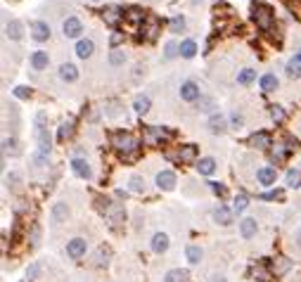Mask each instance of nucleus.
Listing matches in <instances>:
<instances>
[{"instance_id":"1","label":"nucleus","mask_w":301,"mask_h":282,"mask_svg":"<svg viewBox=\"0 0 301 282\" xmlns=\"http://www.w3.org/2000/svg\"><path fill=\"white\" fill-rule=\"evenodd\" d=\"M111 142H114V147L119 149V154H121L123 161H136L140 157V142H137L136 135L126 133V131H119V133L111 135Z\"/></svg>"},{"instance_id":"2","label":"nucleus","mask_w":301,"mask_h":282,"mask_svg":"<svg viewBox=\"0 0 301 282\" xmlns=\"http://www.w3.org/2000/svg\"><path fill=\"white\" fill-rule=\"evenodd\" d=\"M251 19H254V24H256L261 31H271V28H273V22H275L273 7L266 5V2H254V7H251Z\"/></svg>"},{"instance_id":"3","label":"nucleus","mask_w":301,"mask_h":282,"mask_svg":"<svg viewBox=\"0 0 301 282\" xmlns=\"http://www.w3.org/2000/svg\"><path fill=\"white\" fill-rule=\"evenodd\" d=\"M168 135H171V133H168V131H164V128L147 126V131H145V142H150V145H162Z\"/></svg>"},{"instance_id":"4","label":"nucleus","mask_w":301,"mask_h":282,"mask_svg":"<svg viewBox=\"0 0 301 282\" xmlns=\"http://www.w3.org/2000/svg\"><path fill=\"white\" fill-rule=\"evenodd\" d=\"M62 31H64V36H67V38H79V36L83 33L81 19H76V17H69L67 22H64V27H62Z\"/></svg>"},{"instance_id":"5","label":"nucleus","mask_w":301,"mask_h":282,"mask_svg":"<svg viewBox=\"0 0 301 282\" xmlns=\"http://www.w3.org/2000/svg\"><path fill=\"white\" fill-rule=\"evenodd\" d=\"M85 249H88V244H85V240H83V237H74V240L67 244L69 258H81V256L85 254Z\"/></svg>"},{"instance_id":"6","label":"nucleus","mask_w":301,"mask_h":282,"mask_svg":"<svg viewBox=\"0 0 301 282\" xmlns=\"http://www.w3.org/2000/svg\"><path fill=\"white\" fill-rule=\"evenodd\" d=\"M142 33H145V38L147 40L157 38V33H159V19H157L154 14H150V17L142 22Z\"/></svg>"},{"instance_id":"7","label":"nucleus","mask_w":301,"mask_h":282,"mask_svg":"<svg viewBox=\"0 0 301 282\" xmlns=\"http://www.w3.org/2000/svg\"><path fill=\"white\" fill-rule=\"evenodd\" d=\"M180 97H183V100H188V102L199 100V85H197V83H192V81H185V83L180 85Z\"/></svg>"},{"instance_id":"8","label":"nucleus","mask_w":301,"mask_h":282,"mask_svg":"<svg viewBox=\"0 0 301 282\" xmlns=\"http://www.w3.org/2000/svg\"><path fill=\"white\" fill-rule=\"evenodd\" d=\"M71 171L79 175V178H85V180H90V178H93V171H90V166H88V161L85 159H74L71 161Z\"/></svg>"},{"instance_id":"9","label":"nucleus","mask_w":301,"mask_h":282,"mask_svg":"<svg viewBox=\"0 0 301 282\" xmlns=\"http://www.w3.org/2000/svg\"><path fill=\"white\" fill-rule=\"evenodd\" d=\"M157 185L162 190H173L176 188V173L173 171H159L157 173Z\"/></svg>"},{"instance_id":"10","label":"nucleus","mask_w":301,"mask_h":282,"mask_svg":"<svg viewBox=\"0 0 301 282\" xmlns=\"http://www.w3.org/2000/svg\"><path fill=\"white\" fill-rule=\"evenodd\" d=\"M31 33H33V40L43 43V40L50 38V27H48L45 22H33V24H31Z\"/></svg>"},{"instance_id":"11","label":"nucleus","mask_w":301,"mask_h":282,"mask_svg":"<svg viewBox=\"0 0 301 282\" xmlns=\"http://www.w3.org/2000/svg\"><path fill=\"white\" fill-rule=\"evenodd\" d=\"M176 159L180 164H190V161L197 159V145H183L178 149V154H176Z\"/></svg>"},{"instance_id":"12","label":"nucleus","mask_w":301,"mask_h":282,"mask_svg":"<svg viewBox=\"0 0 301 282\" xmlns=\"http://www.w3.org/2000/svg\"><path fill=\"white\" fill-rule=\"evenodd\" d=\"M249 145H251V147H259V149L273 147V145H271V135L266 133V131H259V133L251 135V138H249Z\"/></svg>"},{"instance_id":"13","label":"nucleus","mask_w":301,"mask_h":282,"mask_svg":"<svg viewBox=\"0 0 301 282\" xmlns=\"http://www.w3.org/2000/svg\"><path fill=\"white\" fill-rule=\"evenodd\" d=\"M93 50H95V43L90 38H83L76 43V55H79L81 59H88V57L93 55Z\"/></svg>"},{"instance_id":"14","label":"nucleus","mask_w":301,"mask_h":282,"mask_svg":"<svg viewBox=\"0 0 301 282\" xmlns=\"http://www.w3.org/2000/svg\"><path fill=\"white\" fill-rule=\"evenodd\" d=\"M214 221L220 223V226H230V223H233V209H228V206H219V209L214 211Z\"/></svg>"},{"instance_id":"15","label":"nucleus","mask_w":301,"mask_h":282,"mask_svg":"<svg viewBox=\"0 0 301 282\" xmlns=\"http://www.w3.org/2000/svg\"><path fill=\"white\" fill-rule=\"evenodd\" d=\"M166 249H168V235H166V232H157V235L152 237V252L164 254Z\"/></svg>"},{"instance_id":"16","label":"nucleus","mask_w":301,"mask_h":282,"mask_svg":"<svg viewBox=\"0 0 301 282\" xmlns=\"http://www.w3.org/2000/svg\"><path fill=\"white\" fill-rule=\"evenodd\" d=\"M5 33H7V38L10 40H19L22 38V33H24V24H22V22H17V19H12V22H7Z\"/></svg>"},{"instance_id":"17","label":"nucleus","mask_w":301,"mask_h":282,"mask_svg":"<svg viewBox=\"0 0 301 282\" xmlns=\"http://www.w3.org/2000/svg\"><path fill=\"white\" fill-rule=\"evenodd\" d=\"M123 14L126 12H123L121 7H107V10L102 12V17H105V22H107L109 27H114V24H119L123 19Z\"/></svg>"},{"instance_id":"18","label":"nucleus","mask_w":301,"mask_h":282,"mask_svg":"<svg viewBox=\"0 0 301 282\" xmlns=\"http://www.w3.org/2000/svg\"><path fill=\"white\" fill-rule=\"evenodd\" d=\"M256 230H259V226H256V221H254V218H245V221L240 223V232H242V237H245V240H251V237L256 235Z\"/></svg>"},{"instance_id":"19","label":"nucleus","mask_w":301,"mask_h":282,"mask_svg":"<svg viewBox=\"0 0 301 282\" xmlns=\"http://www.w3.org/2000/svg\"><path fill=\"white\" fill-rule=\"evenodd\" d=\"M50 64V57H48V53H43V50H38V53L31 55V67L36 69V71H41V69H45Z\"/></svg>"},{"instance_id":"20","label":"nucleus","mask_w":301,"mask_h":282,"mask_svg":"<svg viewBox=\"0 0 301 282\" xmlns=\"http://www.w3.org/2000/svg\"><path fill=\"white\" fill-rule=\"evenodd\" d=\"M256 178H259L261 185H273L275 178H277V173H275L273 166H266V169H261L259 173H256Z\"/></svg>"},{"instance_id":"21","label":"nucleus","mask_w":301,"mask_h":282,"mask_svg":"<svg viewBox=\"0 0 301 282\" xmlns=\"http://www.w3.org/2000/svg\"><path fill=\"white\" fill-rule=\"evenodd\" d=\"M209 131L211 133H223L225 131V116L223 114H211L209 116Z\"/></svg>"},{"instance_id":"22","label":"nucleus","mask_w":301,"mask_h":282,"mask_svg":"<svg viewBox=\"0 0 301 282\" xmlns=\"http://www.w3.org/2000/svg\"><path fill=\"white\" fill-rule=\"evenodd\" d=\"M275 88H277V76L275 74H263L261 76V90L263 93H273Z\"/></svg>"},{"instance_id":"23","label":"nucleus","mask_w":301,"mask_h":282,"mask_svg":"<svg viewBox=\"0 0 301 282\" xmlns=\"http://www.w3.org/2000/svg\"><path fill=\"white\" fill-rule=\"evenodd\" d=\"M164 282H188V270L183 268H173L164 275Z\"/></svg>"},{"instance_id":"24","label":"nucleus","mask_w":301,"mask_h":282,"mask_svg":"<svg viewBox=\"0 0 301 282\" xmlns=\"http://www.w3.org/2000/svg\"><path fill=\"white\" fill-rule=\"evenodd\" d=\"M197 171L202 175H211L214 171H216V161L211 159V157H204V159H199V164H197Z\"/></svg>"},{"instance_id":"25","label":"nucleus","mask_w":301,"mask_h":282,"mask_svg":"<svg viewBox=\"0 0 301 282\" xmlns=\"http://www.w3.org/2000/svg\"><path fill=\"white\" fill-rule=\"evenodd\" d=\"M71 133H74V121L69 119V121H64V123L59 126V131H57V140H59V142H67L69 138H71Z\"/></svg>"},{"instance_id":"26","label":"nucleus","mask_w":301,"mask_h":282,"mask_svg":"<svg viewBox=\"0 0 301 282\" xmlns=\"http://www.w3.org/2000/svg\"><path fill=\"white\" fill-rule=\"evenodd\" d=\"M150 97H147V95H137L136 97V102H133V109H136L137 114H147V112H150Z\"/></svg>"},{"instance_id":"27","label":"nucleus","mask_w":301,"mask_h":282,"mask_svg":"<svg viewBox=\"0 0 301 282\" xmlns=\"http://www.w3.org/2000/svg\"><path fill=\"white\" fill-rule=\"evenodd\" d=\"M59 76H62L64 81H76L79 79V69L67 62V64H62V67H59Z\"/></svg>"},{"instance_id":"28","label":"nucleus","mask_w":301,"mask_h":282,"mask_svg":"<svg viewBox=\"0 0 301 282\" xmlns=\"http://www.w3.org/2000/svg\"><path fill=\"white\" fill-rule=\"evenodd\" d=\"M123 19H126V22H145V19H147V17H145V12H142V10H140V7H128V10H126V14H123Z\"/></svg>"},{"instance_id":"29","label":"nucleus","mask_w":301,"mask_h":282,"mask_svg":"<svg viewBox=\"0 0 301 282\" xmlns=\"http://www.w3.org/2000/svg\"><path fill=\"white\" fill-rule=\"evenodd\" d=\"M180 55H183V57H185V59H190V57H194V55H197V43H194V40H183V43H180Z\"/></svg>"},{"instance_id":"30","label":"nucleus","mask_w":301,"mask_h":282,"mask_svg":"<svg viewBox=\"0 0 301 282\" xmlns=\"http://www.w3.org/2000/svg\"><path fill=\"white\" fill-rule=\"evenodd\" d=\"M105 214H109L111 226H119V223H121V221H123V209H121V206H116V204H114V206H111V204H109Z\"/></svg>"},{"instance_id":"31","label":"nucleus","mask_w":301,"mask_h":282,"mask_svg":"<svg viewBox=\"0 0 301 282\" xmlns=\"http://www.w3.org/2000/svg\"><path fill=\"white\" fill-rule=\"evenodd\" d=\"M69 216V209H67V204H55V209H53V223H62L64 218Z\"/></svg>"},{"instance_id":"32","label":"nucleus","mask_w":301,"mask_h":282,"mask_svg":"<svg viewBox=\"0 0 301 282\" xmlns=\"http://www.w3.org/2000/svg\"><path fill=\"white\" fill-rule=\"evenodd\" d=\"M254 79H256V71L254 69H242L237 74V83L240 85H249V83H254Z\"/></svg>"},{"instance_id":"33","label":"nucleus","mask_w":301,"mask_h":282,"mask_svg":"<svg viewBox=\"0 0 301 282\" xmlns=\"http://www.w3.org/2000/svg\"><path fill=\"white\" fill-rule=\"evenodd\" d=\"M285 180H287L289 188H301V171H297V169H289L287 175H285Z\"/></svg>"},{"instance_id":"34","label":"nucleus","mask_w":301,"mask_h":282,"mask_svg":"<svg viewBox=\"0 0 301 282\" xmlns=\"http://www.w3.org/2000/svg\"><path fill=\"white\" fill-rule=\"evenodd\" d=\"M287 152H289L287 145H275V149L271 152V159H273V164H280V161H285Z\"/></svg>"},{"instance_id":"35","label":"nucleus","mask_w":301,"mask_h":282,"mask_svg":"<svg viewBox=\"0 0 301 282\" xmlns=\"http://www.w3.org/2000/svg\"><path fill=\"white\" fill-rule=\"evenodd\" d=\"M202 249H199V247H194V244H190V247H188V261H190L192 266H197V263H199V261H202Z\"/></svg>"},{"instance_id":"36","label":"nucleus","mask_w":301,"mask_h":282,"mask_svg":"<svg viewBox=\"0 0 301 282\" xmlns=\"http://www.w3.org/2000/svg\"><path fill=\"white\" fill-rule=\"evenodd\" d=\"M287 270H289V261H287V258H277V261L273 263V273H275V275H285Z\"/></svg>"},{"instance_id":"37","label":"nucleus","mask_w":301,"mask_h":282,"mask_svg":"<svg viewBox=\"0 0 301 282\" xmlns=\"http://www.w3.org/2000/svg\"><path fill=\"white\" fill-rule=\"evenodd\" d=\"M287 76L289 79H299L301 76V62H297V59H292L287 64Z\"/></svg>"},{"instance_id":"38","label":"nucleus","mask_w":301,"mask_h":282,"mask_svg":"<svg viewBox=\"0 0 301 282\" xmlns=\"http://www.w3.org/2000/svg\"><path fill=\"white\" fill-rule=\"evenodd\" d=\"M183 28H185V17H183V14H176V17L171 19V31H173V33H180Z\"/></svg>"},{"instance_id":"39","label":"nucleus","mask_w":301,"mask_h":282,"mask_svg":"<svg viewBox=\"0 0 301 282\" xmlns=\"http://www.w3.org/2000/svg\"><path fill=\"white\" fill-rule=\"evenodd\" d=\"M109 62L114 64V67H119V64H123V62H126V53H123V50H119V48H116V50H111Z\"/></svg>"},{"instance_id":"40","label":"nucleus","mask_w":301,"mask_h":282,"mask_svg":"<svg viewBox=\"0 0 301 282\" xmlns=\"http://www.w3.org/2000/svg\"><path fill=\"white\" fill-rule=\"evenodd\" d=\"M271 119H273L275 123H282V121H285V109L280 107V105H273V107H271Z\"/></svg>"},{"instance_id":"41","label":"nucleus","mask_w":301,"mask_h":282,"mask_svg":"<svg viewBox=\"0 0 301 282\" xmlns=\"http://www.w3.org/2000/svg\"><path fill=\"white\" fill-rule=\"evenodd\" d=\"M246 206H249V199H246V195H245V192H240V195L235 197V211L240 214V211H245Z\"/></svg>"},{"instance_id":"42","label":"nucleus","mask_w":301,"mask_h":282,"mask_svg":"<svg viewBox=\"0 0 301 282\" xmlns=\"http://www.w3.org/2000/svg\"><path fill=\"white\" fill-rule=\"evenodd\" d=\"M131 190H133V192H145V180H142L140 175H133V178H131Z\"/></svg>"},{"instance_id":"43","label":"nucleus","mask_w":301,"mask_h":282,"mask_svg":"<svg viewBox=\"0 0 301 282\" xmlns=\"http://www.w3.org/2000/svg\"><path fill=\"white\" fill-rule=\"evenodd\" d=\"M2 147H5V154H7V152H12V154L19 152V149H17V140H12V138H10V140L5 138V140H2Z\"/></svg>"},{"instance_id":"44","label":"nucleus","mask_w":301,"mask_h":282,"mask_svg":"<svg viewBox=\"0 0 301 282\" xmlns=\"http://www.w3.org/2000/svg\"><path fill=\"white\" fill-rule=\"evenodd\" d=\"M285 197V192L282 190H271V192H266L263 195V199H282Z\"/></svg>"},{"instance_id":"45","label":"nucleus","mask_w":301,"mask_h":282,"mask_svg":"<svg viewBox=\"0 0 301 282\" xmlns=\"http://www.w3.org/2000/svg\"><path fill=\"white\" fill-rule=\"evenodd\" d=\"M176 50H178V45H176V43H166V59H173V57H176Z\"/></svg>"},{"instance_id":"46","label":"nucleus","mask_w":301,"mask_h":282,"mask_svg":"<svg viewBox=\"0 0 301 282\" xmlns=\"http://www.w3.org/2000/svg\"><path fill=\"white\" fill-rule=\"evenodd\" d=\"M14 95H17V97H22V100H24V97H31V88L19 85V88H14Z\"/></svg>"},{"instance_id":"47","label":"nucleus","mask_w":301,"mask_h":282,"mask_svg":"<svg viewBox=\"0 0 301 282\" xmlns=\"http://www.w3.org/2000/svg\"><path fill=\"white\" fill-rule=\"evenodd\" d=\"M121 43H123V33H111L109 45H111V48H114V50H116V48H119Z\"/></svg>"},{"instance_id":"48","label":"nucleus","mask_w":301,"mask_h":282,"mask_svg":"<svg viewBox=\"0 0 301 282\" xmlns=\"http://www.w3.org/2000/svg\"><path fill=\"white\" fill-rule=\"evenodd\" d=\"M209 185H211V190H214V195H219V197H225V192H228V190L223 188L220 183H209Z\"/></svg>"},{"instance_id":"49","label":"nucleus","mask_w":301,"mask_h":282,"mask_svg":"<svg viewBox=\"0 0 301 282\" xmlns=\"http://www.w3.org/2000/svg\"><path fill=\"white\" fill-rule=\"evenodd\" d=\"M254 275H256L261 282H268V280H271V275H268V273H266L263 268H256V270H254Z\"/></svg>"},{"instance_id":"50","label":"nucleus","mask_w":301,"mask_h":282,"mask_svg":"<svg viewBox=\"0 0 301 282\" xmlns=\"http://www.w3.org/2000/svg\"><path fill=\"white\" fill-rule=\"evenodd\" d=\"M38 270H41V268H38V263H33V266L27 270V278H28V280H33V278L38 275Z\"/></svg>"},{"instance_id":"51","label":"nucleus","mask_w":301,"mask_h":282,"mask_svg":"<svg viewBox=\"0 0 301 282\" xmlns=\"http://www.w3.org/2000/svg\"><path fill=\"white\" fill-rule=\"evenodd\" d=\"M230 121H233L235 126H240V123H242V114H237V112H233V116H230Z\"/></svg>"},{"instance_id":"52","label":"nucleus","mask_w":301,"mask_h":282,"mask_svg":"<svg viewBox=\"0 0 301 282\" xmlns=\"http://www.w3.org/2000/svg\"><path fill=\"white\" fill-rule=\"evenodd\" d=\"M297 242H299V249H301V230H299V235H297Z\"/></svg>"},{"instance_id":"53","label":"nucleus","mask_w":301,"mask_h":282,"mask_svg":"<svg viewBox=\"0 0 301 282\" xmlns=\"http://www.w3.org/2000/svg\"><path fill=\"white\" fill-rule=\"evenodd\" d=\"M294 59H297V62H301V53H299V55H297V57H294Z\"/></svg>"},{"instance_id":"54","label":"nucleus","mask_w":301,"mask_h":282,"mask_svg":"<svg viewBox=\"0 0 301 282\" xmlns=\"http://www.w3.org/2000/svg\"><path fill=\"white\" fill-rule=\"evenodd\" d=\"M214 282H225V280H223V278H216V280H214Z\"/></svg>"}]
</instances>
